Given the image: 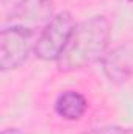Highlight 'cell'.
<instances>
[{
    "label": "cell",
    "mask_w": 133,
    "mask_h": 134,
    "mask_svg": "<svg viewBox=\"0 0 133 134\" xmlns=\"http://www.w3.org/2000/svg\"><path fill=\"white\" fill-rule=\"evenodd\" d=\"M111 22L106 16H93L77 24L63 55L57 61L60 72H75L100 61L110 50Z\"/></svg>",
    "instance_id": "1"
},
{
    "label": "cell",
    "mask_w": 133,
    "mask_h": 134,
    "mask_svg": "<svg viewBox=\"0 0 133 134\" xmlns=\"http://www.w3.org/2000/svg\"><path fill=\"white\" fill-rule=\"evenodd\" d=\"M77 27L75 19L69 11H60L42 28L36 39L34 55L42 61H58L67 47L70 36Z\"/></svg>",
    "instance_id": "2"
},
{
    "label": "cell",
    "mask_w": 133,
    "mask_h": 134,
    "mask_svg": "<svg viewBox=\"0 0 133 134\" xmlns=\"http://www.w3.org/2000/svg\"><path fill=\"white\" fill-rule=\"evenodd\" d=\"M38 34L24 28L5 25L0 31V70L8 72L21 67L34 53Z\"/></svg>",
    "instance_id": "3"
},
{
    "label": "cell",
    "mask_w": 133,
    "mask_h": 134,
    "mask_svg": "<svg viewBox=\"0 0 133 134\" xmlns=\"http://www.w3.org/2000/svg\"><path fill=\"white\" fill-rule=\"evenodd\" d=\"M55 14L53 0H19L9 11L5 25L24 28L39 36Z\"/></svg>",
    "instance_id": "4"
},
{
    "label": "cell",
    "mask_w": 133,
    "mask_h": 134,
    "mask_svg": "<svg viewBox=\"0 0 133 134\" xmlns=\"http://www.w3.org/2000/svg\"><path fill=\"white\" fill-rule=\"evenodd\" d=\"M103 75L114 84H124L133 76V45L122 44L110 48L100 59Z\"/></svg>",
    "instance_id": "5"
},
{
    "label": "cell",
    "mask_w": 133,
    "mask_h": 134,
    "mask_svg": "<svg viewBox=\"0 0 133 134\" xmlns=\"http://www.w3.org/2000/svg\"><path fill=\"white\" fill-rule=\"evenodd\" d=\"M88 108H89L88 98L78 91H64L57 97L53 103L57 115L69 122L80 120L86 114Z\"/></svg>",
    "instance_id": "6"
},
{
    "label": "cell",
    "mask_w": 133,
    "mask_h": 134,
    "mask_svg": "<svg viewBox=\"0 0 133 134\" xmlns=\"http://www.w3.org/2000/svg\"><path fill=\"white\" fill-rule=\"evenodd\" d=\"M86 134H133V131L130 128H124L119 125H106V126L94 128Z\"/></svg>",
    "instance_id": "7"
},
{
    "label": "cell",
    "mask_w": 133,
    "mask_h": 134,
    "mask_svg": "<svg viewBox=\"0 0 133 134\" xmlns=\"http://www.w3.org/2000/svg\"><path fill=\"white\" fill-rule=\"evenodd\" d=\"M2 134H24L19 128H14V126H11V128H5L3 131H2Z\"/></svg>",
    "instance_id": "8"
},
{
    "label": "cell",
    "mask_w": 133,
    "mask_h": 134,
    "mask_svg": "<svg viewBox=\"0 0 133 134\" xmlns=\"http://www.w3.org/2000/svg\"><path fill=\"white\" fill-rule=\"evenodd\" d=\"M127 2H130V3H133V0H127Z\"/></svg>",
    "instance_id": "9"
}]
</instances>
